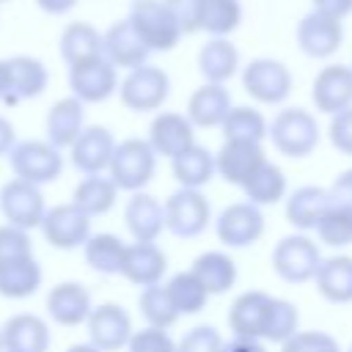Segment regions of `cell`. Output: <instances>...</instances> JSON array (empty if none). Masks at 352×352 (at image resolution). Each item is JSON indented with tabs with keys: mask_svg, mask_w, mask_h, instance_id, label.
<instances>
[{
	"mask_svg": "<svg viewBox=\"0 0 352 352\" xmlns=\"http://www.w3.org/2000/svg\"><path fill=\"white\" fill-rule=\"evenodd\" d=\"M267 138L278 148V154L289 160H302L319 146V124L305 107L278 110L272 121H267Z\"/></svg>",
	"mask_w": 352,
	"mask_h": 352,
	"instance_id": "cell-2",
	"label": "cell"
},
{
	"mask_svg": "<svg viewBox=\"0 0 352 352\" xmlns=\"http://www.w3.org/2000/svg\"><path fill=\"white\" fill-rule=\"evenodd\" d=\"M242 192L250 204L256 206H272L278 204L283 195H286V176L283 170L275 165V162H264L245 184H242Z\"/></svg>",
	"mask_w": 352,
	"mask_h": 352,
	"instance_id": "cell-40",
	"label": "cell"
},
{
	"mask_svg": "<svg viewBox=\"0 0 352 352\" xmlns=\"http://www.w3.org/2000/svg\"><path fill=\"white\" fill-rule=\"evenodd\" d=\"M80 0H36V6L50 14V16H60V14H69Z\"/></svg>",
	"mask_w": 352,
	"mask_h": 352,
	"instance_id": "cell-53",
	"label": "cell"
},
{
	"mask_svg": "<svg viewBox=\"0 0 352 352\" xmlns=\"http://www.w3.org/2000/svg\"><path fill=\"white\" fill-rule=\"evenodd\" d=\"M162 3L173 11V16L179 19L184 36L187 33H195V11H198V3L201 0H162Z\"/></svg>",
	"mask_w": 352,
	"mask_h": 352,
	"instance_id": "cell-50",
	"label": "cell"
},
{
	"mask_svg": "<svg viewBox=\"0 0 352 352\" xmlns=\"http://www.w3.org/2000/svg\"><path fill=\"white\" fill-rule=\"evenodd\" d=\"M8 72V96L6 104H19L25 99H36L50 85V72L41 58L33 55H11L6 58Z\"/></svg>",
	"mask_w": 352,
	"mask_h": 352,
	"instance_id": "cell-22",
	"label": "cell"
},
{
	"mask_svg": "<svg viewBox=\"0 0 352 352\" xmlns=\"http://www.w3.org/2000/svg\"><path fill=\"white\" fill-rule=\"evenodd\" d=\"M0 352H3V346H0Z\"/></svg>",
	"mask_w": 352,
	"mask_h": 352,
	"instance_id": "cell-60",
	"label": "cell"
},
{
	"mask_svg": "<svg viewBox=\"0 0 352 352\" xmlns=\"http://www.w3.org/2000/svg\"><path fill=\"white\" fill-rule=\"evenodd\" d=\"M327 352H341V346H336V349H327Z\"/></svg>",
	"mask_w": 352,
	"mask_h": 352,
	"instance_id": "cell-57",
	"label": "cell"
},
{
	"mask_svg": "<svg viewBox=\"0 0 352 352\" xmlns=\"http://www.w3.org/2000/svg\"><path fill=\"white\" fill-rule=\"evenodd\" d=\"M38 228H41L44 242L55 250H77L94 234L91 231V217L85 212H80L72 201L47 206Z\"/></svg>",
	"mask_w": 352,
	"mask_h": 352,
	"instance_id": "cell-10",
	"label": "cell"
},
{
	"mask_svg": "<svg viewBox=\"0 0 352 352\" xmlns=\"http://www.w3.org/2000/svg\"><path fill=\"white\" fill-rule=\"evenodd\" d=\"M102 55L116 66V69H138L143 63H148V50L146 44L138 38V33L132 30V25L124 19L113 22L104 33H102Z\"/></svg>",
	"mask_w": 352,
	"mask_h": 352,
	"instance_id": "cell-24",
	"label": "cell"
},
{
	"mask_svg": "<svg viewBox=\"0 0 352 352\" xmlns=\"http://www.w3.org/2000/svg\"><path fill=\"white\" fill-rule=\"evenodd\" d=\"M170 94V77L165 69L143 63L129 69L124 80H118V99L132 113H154L165 104Z\"/></svg>",
	"mask_w": 352,
	"mask_h": 352,
	"instance_id": "cell-5",
	"label": "cell"
},
{
	"mask_svg": "<svg viewBox=\"0 0 352 352\" xmlns=\"http://www.w3.org/2000/svg\"><path fill=\"white\" fill-rule=\"evenodd\" d=\"M138 308H140V316L146 319V327L168 330V327H173V324L182 319V316L176 314V308L170 305V300H168L162 283H154V286L140 289Z\"/></svg>",
	"mask_w": 352,
	"mask_h": 352,
	"instance_id": "cell-41",
	"label": "cell"
},
{
	"mask_svg": "<svg viewBox=\"0 0 352 352\" xmlns=\"http://www.w3.org/2000/svg\"><path fill=\"white\" fill-rule=\"evenodd\" d=\"M69 91L82 104L107 102L118 91V69L104 55L80 60L69 66Z\"/></svg>",
	"mask_w": 352,
	"mask_h": 352,
	"instance_id": "cell-9",
	"label": "cell"
},
{
	"mask_svg": "<svg viewBox=\"0 0 352 352\" xmlns=\"http://www.w3.org/2000/svg\"><path fill=\"white\" fill-rule=\"evenodd\" d=\"M322 261L319 245L308 234H289L280 236L272 248V270L286 283H308Z\"/></svg>",
	"mask_w": 352,
	"mask_h": 352,
	"instance_id": "cell-7",
	"label": "cell"
},
{
	"mask_svg": "<svg viewBox=\"0 0 352 352\" xmlns=\"http://www.w3.org/2000/svg\"><path fill=\"white\" fill-rule=\"evenodd\" d=\"M327 195H330V204L344 206V209H352V168L341 170L333 179V184L327 187Z\"/></svg>",
	"mask_w": 352,
	"mask_h": 352,
	"instance_id": "cell-49",
	"label": "cell"
},
{
	"mask_svg": "<svg viewBox=\"0 0 352 352\" xmlns=\"http://www.w3.org/2000/svg\"><path fill=\"white\" fill-rule=\"evenodd\" d=\"M344 44V22L333 19L327 14L319 11H308L305 16H300L297 22V47L302 50V55L324 60L330 55H336Z\"/></svg>",
	"mask_w": 352,
	"mask_h": 352,
	"instance_id": "cell-14",
	"label": "cell"
},
{
	"mask_svg": "<svg viewBox=\"0 0 352 352\" xmlns=\"http://www.w3.org/2000/svg\"><path fill=\"white\" fill-rule=\"evenodd\" d=\"M311 99L314 107L324 116H336L352 107V66L346 63L322 66L311 82Z\"/></svg>",
	"mask_w": 352,
	"mask_h": 352,
	"instance_id": "cell-18",
	"label": "cell"
},
{
	"mask_svg": "<svg viewBox=\"0 0 352 352\" xmlns=\"http://www.w3.org/2000/svg\"><path fill=\"white\" fill-rule=\"evenodd\" d=\"M220 352H267L264 341H250V338H231L223 341Z\"/></svg>",
	"mask_w": 352,
	"mask_h": 352,
	"instance_id": "cell-52",
	"label": "cell"
},
{
	"mask_svg": "<svg viewBox=\"0 0 352 352\" xmlns=\"http://www.w3.org/2000/svg\"><path fill=\"white\" fill-rule=\"evenodd\" d=\"M214 234L226 248H250L264 234L261 206H256L250 201L228 204L214 220Z\"/></svg>",
	"mask_w": 352,
	"mask_h": 352,
	"instance_id": "cell-13",
	"label": "cell"
},
{
	"mask_svg": "<svg viewBox=\"0 0 352 352\" xmlns=\"http://www.w3.org/2000/svg\"><path fill=\"white\" fill-rule=\"evenodd\" d=\"M132 316L118 302H99L91 308L85 319L88 344L99 352H121L132 336Z\"/></svg>",
	"mask_w": 352,
	"mask_h": 352,
	"instance_id": "cell-12",
	"label": "cell"
},
{
	"mask_svg": "<svg viewBox=\"0 0 352 352\" xmlns=\"http://www.w3.org/2000/svg\"><path fill=\"white\" fill-rule=\"evenodd\" d=\"M319 294L333 305L352 302V256H330L322 258L314 272Z\"/></svg>",
	"mask_w": 352,
	"mask_h": 352,
	"instance_id": "cell-30",
	"label": "cell"
},
{
	"mask_svg": "<svg viewBox=\"0 0 352 352\" xmlns=\"http://www.w3.org/2000/svg\"><path fill=\"white\" fill-rule=\"evenodd\" d=\"M113 148H116L113 132L107 126H102V124H88V126H82V132L69 146V162L82 176L104 173L107 165H110Z\"/></svg>",
	"mask_w": 352,
	"mask_h": 352,
	"instance_id": "cell-15",
	"label": "cell"
},
{
	"mask_svg": "<svg viewBox=\"0 0 352 352\" xmlns=\"http://www.w3.org/2000/svg\"><path fill=\"white\" fill-rule=\"evenodd\" d=\"M126 22L132 25V30L146 44L148 52H168L184 36L179 19L162 0H132Z\"/></svg>",
	"mask_w": 352,
	"mask_h": 352,
	"instance_id": "cell-1",
	"label": "cell"
},
{
	"mask_svg": "<svg viewBox=\"0 0 352 352\" xmlns=\"http://www.w3.org/2000/svg\"><path fill=\"white\" fill-rule=\"evenodd\" d=\"M314 231H316L319 242H324L327 248H346V245H352V209L330 204L324 209V214L316 220Z\"/></svg>",
	"mask_w": 352,
	"mask_h": 352,
	"instance_id": "cell-42",
	"label": "cell"
},
{
	"mask_svg": "<svg viewBox=\"0 0 352 352\" xmlns=\"http://www.w3.org/2000/svg\"><path fill=\"white\" fill-rule=\"evenodd\" d=\"M346 352H352V346H349V349H346Z\"/></svg>",
	"mask_w": 352,
	"mask_h": 352,
	"instance_id": "cell-59",
	"label": "cell"
},
{
	"mask_svg": "<svg viewBox=\"0 0 352 352\" xmlns=\"http://www.w3.org/2000/svg\"><path fill=\"white\" fill-rule=\"evenodd\" d=\"M25 256H33L30 231L0 223V264L14 261V258H25Z\"/></svg>",
	"mask_w": 352,
	"mask_h": 352,
	"instance_id": "cell-45",
	"label": "cell"
},
{
	"mask_svg": "<svg viewBox=\"0 0 352 352\" xmlns=\"http://www.w3.org/2000/svg\"><path fill=\"white\" fill-rule=\"evenodd\" d=\"M82 126H85V104L69 94V96L52 102V107L47 110V118H44L47 138L44 140L63 151L74 143V138L82 132Z\"/></svg>",
	"mask_w": 352,
	"mask_h": 352,
	"instance_id": "cell-26",
	"label": "cell"
},
{
	"mask_svg": "<svg viewBox=\"0 0 352 352\" xmlns=\"http://www.w3.org/2000/svg\"><path fill=\"white\" fill-rule=\"evenodd\" d=\"M104 173L118 190L140 192L157 173V154L151 151L146 138L116 140V148H113V157Z\"/></svg>",
	"mask_w": 352,
	"mask_h": 352,
	"instance_id": "cell-3",
	"label": "cell"
},
{
	"mask_svg": "<svg viewBox=\"0 0 352 352\" xmlns=\"http://www.w3.org/2000/svg\"><path fill=\"white\" fill-rule=\"evenodd\" d=\"M270 305H272V294H267L261 289H248L239 297H234V302L228 308V327H231L234 338L264 341Z\"/></svg>",
	"mask_w": 352,
	"mask_h": 352,
	"instance_id": "cell-21",
	"label": "cell"
},
{
	"mask_svg": "<svg viewBox=\"0 0 352 352\" xmlns=\"http://www.w3.org/2000/svg\"><path fill=\"white\" fill-rule=\"evenodd\" d=\"M124 226L135 242H157V236L165 231L162 204L146 190L132 192L124 204Z\"/></svg>",
	"mask_w": 352,
	"mask_h": 352,
	"instance_id": "cell-25",
	"label": "cell"
},
{
	"mask_svg": "<svg viewBox=\"0 0 352 352\" xmlns=\"http://www.w3.org/2000/svg\"><path fill=\"white\" fill-rule=\"evenodd\" d=\"M118 198V187L110 182V176L104 173H94V176H82L72 192V204L85 212L88 217H99L107 214L116 206Z\"/></svg>",
	"mask_w": 352,
	"mask_h": 352,
	"instance_id": "cell-36",
	"label": "cell"
},
{
	"mask_svg": "<svg viewBox=\"0 0 352 352\" xmlns=\"http://www.w3.org/2000/svg\"><path fill=\"white\" fill-rule=\"evenodd\" d=\"M14 143H16V129H14V124H11L6 116H0V157H6Z\"/></svg>",
	"mask_w": 352,
	"mask_h": 352,
	"instance_id": "cell-54",
	"label": "cell"
},
{
	"mask_svg": "<svg viewBox=\"0 0 352 352\" xmlns=\"http://www.w3.org/2000/svg\"><path fill=\"white\" fill-rule=\"evenodd\" d=\"M6 157H8L14 176L22 182H30L36 187L50 184L63 173V151L41 138L16 140Z\"/></svg>",
	"mask_w": 352,
	"mask_h": 352,
	"instance_id": "cell-4",
	"label": "cell"
},
{
	"mask_svg": "<svg viewBox=\"0 0 352 352\" xmlns=\"http://www.w3.org/2000/svg\"><path fill=\"white\" fill-rule=\"evenodd\" d=\"M190 272L204 283V289L212 294H226L236 283V264L223 250H206L192 258Z\"/></svg>",
	"mask_w": 352,
	"mask_h": 352,
	"instance_id": "cell-33",
	"label": "cell"
},
{
	"mask_svg": "<svg viewBox=\"0 0 352 352\" xmlns=\"http://www.w3.org/2000/svg\"><path fill=\"white\" fill-rule=\"evenodd\" d=\"M170 173L182 187L201 190L204 184H209L214 179V154L206 146L192 143L187 151H182L170 160Z\"/></svg>",
	"mask_w": 352,
	"mask_h": 352,
	"instance_id": "cell-35",
	"label": "cell"
},
{
	"mask_svg": "<svg viewBox=\"0 0 352 352\" xmlns=\"http://www.w3.org/2000/svg\"><path fill=\"white\" fill-rule=\"evenodd\" d=\"M124 349L126 352H176V341L170 338L168 330L143 327V330H132Z\"/></svg>",
	"mask_w": 352,
	"mask_h": 352,
	"instance_id": "cell-44",
	"label": "cell"
},
{
	"mask_svg": "<svg viewBox=\"0 0 352 352\" xmlns=\"http://www.w3.org/2000/svg\"><path fill=\"white\" fill-rule=\"evenodd\" d=\"M231 94L226 85H214V82H204L198 85L190 99H187V118L192 126H201V129H214L223 124L226 113L231 110Z\"/></svg>",
	"mask_w": 352,
	"mask_h": 352,
	"instance_id": "cell-27",
	"label": "cell"
},
{
	"mask_svg": "<svg viewBox=\"0 0 352 352\" xmlns=\"http://www.w3.org/2000/svg\"><path fill=\"white\" fill-rule=\"evenodd\" d=\"M162 214H165V228L173 236L195 239L206 231V226L212 220V206H209V198L201 190L182 187V190H176L165 198Z\"/></svg>",
	"mask_w": 352,
	"mask_h": 352,
	"instance_id": "cell-6",
	"label": "cell"
},
{
	"mask_svg": "<svg viewBox=\"0 0 352 352\" xmlns=\"http://www.w3.org/2000/svg\"><path fill=\"white\" fill-rule=\"evenodd\" d=\"M327 206H330L327 187L302 184V187H297V190L286 198V220H289L297 231H314L316 220L324 214Z\"/></svg>",
	"mask_w": 352,
	"mask_h": 352,
	"instance_id": "cell-32",
	"label": "cell"
},
{
	"mask_svg": "<svg viewBox=\"0 0 352 352\" xmlns=\"http://www.w3.org/2000/svg\"><path fill=\"white\" fill-rule=\"evenodd\" d=\"M124 250H126V242H121V236L107 234V231L91 234L82 245L85 264L99 275H118L121 261H124Z\"/></svg>",
	"mask_w": 352,
	"mask_h": 352,
	"instance_id": "cell-37",
	"label": "cell"
},
{
	"mask_svg": "<svg viewBox=\"0 0 352 352\" xmlns=\"http://www.w3.org/2000/svg\"><path fill=\"white\" fill-rule=\"evenodd\" d=\"M314 3V11L319 14H327L333 19H346L352 14V0H311Z\"/></svg>",
	"mask_w": 352,
	"mask_h": 352,
	"instance_id": "cell-51",
	"label": "cell"
},
{
	"mask_svg": "<svg viewBox=\"0 0 352 352\" xmlns=\"http://www.w3.org/2000/svg\"><path fill=\"white\" fill-rule=\"evenodd\" d=\"M220 346H223L220 330L212 324H198L182 336L176 352H220Z\"/></svg>",
	"mask_w": 352,
	"mask_h": 352,
	"instance_id": "cell-47",
	"label": "cell"
},
{
	"mask_svg": "<svg viewBox=\"0 0 352 352\" xmlns=\"http://www.w3.org/2000/svg\"><path fill=\"white\" fill-rule=\"evenodd\" d=\"M52 333L38 314H11L0 327L3 352H50Z\"/></svg>",
	"mask_w": 352,
	"mask_h": 352,
	"instance_id": "cell-20",
	"label": "cell"
},
{
	"mask_svg": "<svg viewBox=\"0 0 352 352\" xmlns=\"http://www.w3.org/2000/svg\"><path fill=\"white\" fill-rule=\"evenodd\" d=\"M0 3H8V0H0Z\"/></svg>",
	"mask_w": 352,
	"mask_h": 352,
	"instance_id": "cell-58",
	"label": "cell"
},
{
	"mask_svg": "<svg viewBox=\"0 0 352 352\" xmlns=\"http://www.w3.org/2000/svg\"><path fill=\"white\" fill-rule=\"evenodd\" d=\"M198 72L204 82L226 85L239 72V50L231 38H209L198 52Z\"/></svg>",
	"mask_w": 352,
	"mask_h": 352,
	"instance_id": "cell-28",
	"label": "cell"
},
{
	"mask_svg": "<svg viewBox=\"0 0 352 352\" xmlns=\"http://www.w3.org/2000/svg\"><path fill=\"white\" fill-rule=\"evenodd\" d=\"M66 352H99V349H96V346H91V344L85 341V344H72Z\"/></svg>",
	"mask_w": 352,
	"mask_h": 352,
	"instance_id": "cell-56",
	"label": "cell"
},
{
	"mask_svg": "<svg viewBox=\"0 0 352 352\" xmlns=\"http://www.w3.org/2000/svg\"><path fill=\"white\" fill-rule=\"evenodd\" d=\"M297 330H300V314H297L294 302L272 297V305H270V314H267V327H264V341L283 344Z\"/></svg>",
	"mask_w": 352,
	"mask_h": 352,
	"instance_id": "cell-43",
	"label": "cell"
},
{
	"mask_svg": "<svg viewBox=\"0 0 352 352\" xmlns=\"http://www.w3.org/2000/svg\"><path fill=\"white\" fill-rule=\"evenodd\" d=\"M242 25V3L239 0H201L195 11V33H206L209 38H228Z\"/></svg>",
	"mask_w": 352,
	"mask_h": 352,
	"instance_id": "cell-31",
	"label": "cell"
},
{
	"mask_svg": "<svg viewBox=\"0 0 352 352\" xmlns=\"http://www.w3.org/2000/svg\"><path fill=\"white\" fill-rule=\"evenodd\" d=\"M242 88L258 104H280L292 94V72L278 58H253L242 66Z\"/></svg>",
	"mask_w": 352,
	"mask_h": 352,
	"instance_id": "cell-8",
	"label": "cell"
},
{
	"mask_svg": "<svg viewBox=\"0 0 352 352\" xmlns=\"http://www.w3.org/2000/svg\"><path fill=\"white\" fill-rule=\"evenodd\" d=\"M146 143L151 146V151L157 157H168L173 160L176 154L187 151L195 143V126L190 124V118L184 113H173V110H162L151 118L148 124V135Z\"/></svg>",
	"mask_w": 352,
	"mask_h": 352,
	"instance_id": "cell-16",
	"label": "cell"
},
{
	"mask_svg": "<svg viewBox=\"0 0 352 352\" xmlns=\"http://www.w3.org/2000/svg\"><path fill=\"white\" fill-rule=\"evenodd\" d=\"M8 96V72H6V58H0V102L6 104Z\"/></svg>",
	"mask_w": 352,
	"mask_h": 352,
	"instance_id": "cell-55",
	"label": "cell"
},
{
	"mask_svg": "<svg viewBox=\"0 0 352 352\" xmlns=\"http://www.w3.org/2000/svg\"><path fill=\"white\" fill-rule=\"evenodd\" d=\"M264 162H267L264 143L223 140L220 151L214 154V173H217L223 182L242 187Z\"/></svg>",
	"mask_w": 352,
	"mask_h": 352,
	"instance_id": "cell-17",
	"label": "cell"
},
{
	"mask_svg": "<svg viewBox=\"0 0 352 352\" xmlns=\"http://www.w3.org/2000/svg\"><path fill=\"white\" fill-rule=\"evenodd\" d=\"M223 140H248V143H264L267 138V118L261 110L250 104H231L220 124Z\"/></svg>",
	"mask_w": 352,
	"mask_h": 352,
	"instance_id": "cell-39",
	"label": "cell"
},
{
	"mask_svg": "<svg viewBox=\"0 0 352 352\" xmlns=\"http://www.w3.org/2000/svg\"><path fill=\"white\" fill-rule=\"evenodd\" d=\"M330 143L333 148H338L341 154L352 157V107L330 116Z\"/></svg>",
	"mask_w": 352,
	"mask_h": 352,
	"instance_id": "cell-48",
	"label": "cell"
},
{
	"mask_svg": "<svg viewBox=\"0 0 352 352\" xmlns=\"http://www.w3.org/2000/svg\"><path fill=\"white\" fill-rule=\"evenodd\" d=\"M58 52H60L66 66H74V63L88 60V58H96V55H102V33L91 22H82V19L69 22L60 30Z\"/></svg>",
	"mask_w": 352,
	"mask_h": 352,
	"instance_id": "cell-34",
	"label": "cell"
},
{
	"mask_svg": "<svg viewBox=\"0 0 352 352\" xmlns=\"http://www.w3.org/2000/svg\"><path fill=\"white\" fill-rule=\"evenodd\" d=\"M41 280H44V270H41L36 253L0 264V297H6V300L33 297L41 289Z\"/></svg>",
	"mask_w": 352,
	"mask_h": 352,
	"instance_id": "cell-29",
	"label": "cell"
},
{
	"mask_svg": "<svg viewBox=\"0 0 352 352\" xmlns=\"http://www.w3.org/2000/svg\"><path fill=\"white\" fill-rule=\"evenodd\" d=\"M47 316L60 324V327H80L85 324L91 308H94V297L88 292V286L77 283V280H63V283H55L50 292H47Z\"/></svg>",
	"mask_w": 352,
	"mask_h": 352,
	"instance_id": "cell-19",
	"label": "cell"
},
{
	"mask_svg": "<svg viewBox=\"0 0 352 352\" xmlns=\"http://www.w3.org/2000/svg\"><path fill=\"white\" fill-rule=\"evenodd\" d=\"M336 346L338 341L324 330H297L280 344V352H327Z\"/></svg>",
	"mask_w": 352,
	"mask_h": 352,
	"instance_id": "cell-46",
	"label": "cell"
},
{
	"mask_svg": "<svg viewBox=\"0 0 352 352\" xmlns=\"http://www.w3.org/2000/svg\"><path fill=\"white\" fill-rule=\"evenodd\" d=\"M162 289H165V294H168V300H170V305L176 308L179 316L198 314V311H204L206 302H209V292L204 289V283H201L190 270L170 275V278L162 283Z\"/></svg>",
	"mask_w": 352,
	"mask_h": 352,
	"instance_id": "cell-38",
	"label": "cell"
},
{
	"mask_svg": "<svg viewBox=\"0 0 352 352\" xmlns=\"http://www.w3.org/2000/svg\"><path fill=\"white\" fill-rule=\"evenodd\" d=\"M47 212V201L41 187L22 182V179H8L0 187V214L8 226H16L22 231L38 228L41 217Z\"/></svg>",
	"mask_w": 352,
	"mask_h": 352,
	"instance_id": "cell-11",
	"label": "cell"
},
{
	"mask_svg": "<svg viewBox=\"0 0 352 352\" xmlns=\"http://www.w3.org/2000/svg\"><path fill=\"white\" fill-rule=\"evenodd\" d=\"M168 270V258L162 253V248L157 242H132L124 250V261H121V272L132 286H154L162 283Z\"/></svg>",
	"mask_w": 352,
	"mask_h": 352,
	"instance_id": "cell-23",
	"label": "cell"
}]
</instances>
